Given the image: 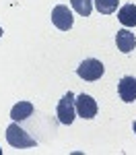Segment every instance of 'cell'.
<instances>
[{"mask_svg": "<svg viewBox=\"0 0 136 155\" xmlns=\"http://www.w3.org/2000/svg\"><path fill=\"white\" fill-rule=\"evenodd\" d=\"M93 2L101 15H113L118 11V4H120V0H93Z\"/></svg>", "mask_w": 136, "mask_h": 155, "instance_id": "obj_10", "label": "cell"}, {"mask_svg": "<svg viewBox=\"0 0 136 155\" xmlns=\"http://www.w3.org/2000/svg\"><path fill=\"white\" fill-rule=\"evenodd\" d=\"M132 130L136 132V120H134V122H132Z\"/></svg>", "mask_w": 136, "mask_h": 155, "instance_id": "obj_12", "label": "cell"}, {"mask_svg": "<svg viewBox=\"0 0 136 155\" xmlns=\"http://www.w3.org/2000/svg\"><path fill=\"white\" fill-rule=\"evenodd\" d=\"M58 120H60V124H66V126H70L76 118V106H74V93L72 91H68L66 95H62V99L58 101Z\"/></svg>", "mask_w": 136, "mask_h": 155, "instance_id": "obj_3", "label": "cell"}, {"mask_svg": "<svg viewBox=\"0 0 136 155\" xmlns=\"http://www.w3.org/2000/svg\"><path fill=\"white\" fill-rule=\"evenodd\" d=\"M33 104L31 101H19V104H14L11 110V118L12 122H23V120H27L29 116H33Z\"/></svg>", "mask_w": 136, "mask_h": 155, "instance_id": "obj_8", "label": "cell"}, {"mask_svg": "<svg viewBox=\"0 0 136 155\" xmlns=\"http://www.w3.org/2000/svg\"><path fill=\"white\" fill-rule=\"evenodd\" d=\"M103 72H105V66H103L101 60H97V58L83 60V62L78 64V68H76V74H78L83 81H89V83H93V81L101 79Z\"/></svg>", "mask_w": 136, "mask_h": 155, "instance_id": "obj_2", "label": "cell"}, {"mask_svg": "<svg viewBox=\"0 0 136 155\" xmlns=\"http://www.w3.org/2000/svg\"><path fill=\"white\" fill-rule=\"evenodd\" d=\"M70 4L81 17H89L93 11V0H70Z\"/></svg>", "mask_w": 136, "mask_h": 155, "instance_id": "obj_11", "label": "cell"}, {"mask_svg": "<svg viewBox=\"0 0 136 155\" xmlns=\"http://www.w3.org/2000/svg\"><path fill=\"white\" fill-rule=\"evenodd\" d=\"M52 23L56 25L60 31H68V29H72V25H74L72 11H70L66 4H58V6H54V11H52Z\"/></svg>", "mask_w": 136, "mask_h": 155, "instance_id": "obj_5", "label": "cell"}, {"mask_svg": "<svg viewBox=\"0 0 136 155\" xmlns=\"http://www.w3.org/2000/svg\"><path fill=\"white\" fill-rule=\"evenodd\" d=\"M2 33H4V31H2V27H0V37H2Z\"/></svg>", "mask_w": 136, "mask_h": 155, "instance_id": "obj_13", "label": "cell"}, {"mask_svg": "<svg viewBox=\"0 0 136 155\" xmlns=\"http://www.w3.org/2000/svg\"><path fill=\"white\" fill-rule=\"evenodd\" d=\"M118 19L124 27H136V4H124L118 11Z\"/></svg>", "mask_w": 136, "mask_h": 155, "instance_id": "obj_9", "label": "cell"}, {"mask_svg": "<svg viewBox=\"0 0 136 155\" xmlns=\"http://www.w3.org/2000/svg\"><path fill=\"white\" fill-rule=\"evenodd\" d=\"M6 141H8V145L14 147V149H29V147H35L37 145L35 139L29 137L17 122L8 124V128H6Z\"/></svg>", "mask_w": 136, "mask_h": 155, "instance_id": "obj_1", "label": "cell"}, {"mask_svg": "<svg viewBox=\"0 0 136 155\" xmlns=\"http://www.w3.org/2000/svg\"><path fill=\"white\" fill-rule=\"evenodd\" d=\"M0 155H2V149H0Z\"/></svg>", "mask_w": 136, "mask_h": 155, "instance_id": "obj_14", "label": "cell"}, {"mask_svg": "<svg viewBox=\"0 0 136 155\" xmlns=\"http://www.w3.org/2000/svg\"><path fill=\"white\" fill-rule=\"evenodd\" d=\"M115 46L122 54H130L132 50L136 48V37L130 29H120L115 33Z\"/></svg>", "mask_w": 136, "mask_h": 155, "instance_id": "obj_7", "label": "cell"}, {"mask_svg": "<svg viewBox=\"0 0 136 155\" xmlns=\"http://www.w3.org/2000/svg\"><path fill=\"white\" fill-rule=\"evenodd\" d=\"M74 106H76V116L85 120H93L97 116V101L87 93H81L78 97H74Z\"/></svg>", "mask_w": 136, "mask_h": 155, "instance_id": "obj_4", "label": "cell"}, {"mask_svg": "<svg viewBox=\"0 0 136 155\" xmlns=\"http://www.w3.org/2000/svg\"><path fill=\"white\" fill-rule=\"evenodd\" d=\"M118 95H120V99H122L124 104L136 101V77L126 74V77L120 79V83H118Z\"/></svg>", "mask_w": 136, "mask_h": 155, "instance_id": "obj_6", "label": "cell"}]
</instances>
